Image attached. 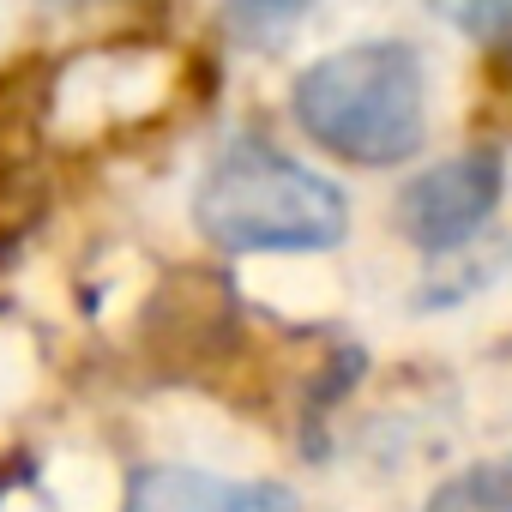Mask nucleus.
<instances>
[{"instance_id": "obj_1", "label": "nucleus", "mask_w": 512, "mask_h": 512, "mask_svg": "<svg viewBox=\"0 0 512 512\" xmlns=\"http://www.w3.org/2000/svg\"><path fill=\"white\" fill-rule=\"evenodd\" d=\"M193 223L229 253H326L350 229V199L338 181L314 175L278 145L235 139L205 163Z\"/></svg>"}, {"instance_id": "obj_2", "label": "nucleus", "mask_w": 512, "mask_h": 512, "mask_svg": "<svg viewBox=\"0 0 512 512\" xmlns=\"http://www.w3.org/2000/svg\"><path fill=\"white\" fill-rule=\"evenodd\" d=\"M290 109L314 145L350 163H404L422 145V61L404 43L338 49L296 79Z\"/></svg>"}, {"instance_id": "obj_3", "label": "nucleus", "mask_w": 512, "mask_h": 512, "mask_svg": "<svg viewBox=\"0 0 512 512\" xmlns=\"http://www.w3.org/2000/svg\"><path fill=\"white\" fill-rule=\"evenodd\" d=\"M500 187H506V169L494 151H464V157H446L434 169H422L410 187H404V235L422 247V253H464L476 241V229L494 217L500 205Z\"/></svg>"}, {"instance_id": "obj_4", "label": "nucleus", "mask_w": 512, "mask_h": 512, "mask_svg": "<svg viewBox=\"0 0 512 512\" xmlns=\"http://www.w3.org/2000/svg\"><path fill=\"white\" fill-rule=\"evenodd\" d=\"M133 512H302L284 488H241L205 470H145L133 482Z\"/></svg>"}, {"instance_id": "obj_5", "label": "nucleus", "mask_w": 512, "mask_h": 512, "mask_svg": "<svg viewBox=\"0 0 512 512\" xmlns=\"http://www.w3.org/2000/svg\"><path fill=\"white\" fill-rule=\"evenodd\" d=\"M422 512H512V458H488L458 470L452 482H440L428 494Z\"/></svg>"}, {"instance_id": "obj_6", "label": "nucleus", "mask_w": 512, "mask_h": 512, "mask_svg": "<svg viewBox=\"0 0 512 512\" xmlns=\"http://www.w3.org/2000/svg\"><path fill=\"white\" fill-rule=\"evenodd\" d=\"M314 0H223V19L241 43L266 49V43H284L302 19H308Z\"/></svg>"}, {"instance_id": "obj_7", "label": "nucleus", "mask_w": 512, "mask_h": 512, "mask_svg": "<svg viewBox=\"0 0 512 512\" xmlns=\"http://www.w3.org/2000/svg\"><path fill=\"white\" fill-rule=\"evenodd\" d=\"M434 13H440L452 31L482 37V43L512 37V0H434Z\"/></svg>"}, {"instance_id": "obj_8", "label": "nucleus", "mask_w": 512, "mask_h": 512, "mask_svg": "<svg viewBox=\"0 0 512 512\" xmlns=\"http://www.w3.org/2000/svg\"><path fill=\"white\" fill-rule=\"evenodd\" d=\"M494 79H500V85H506V91H512V49H506V55H500V61H494Z\"/></svg>"}]
</instances>
